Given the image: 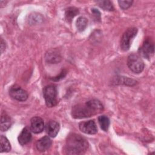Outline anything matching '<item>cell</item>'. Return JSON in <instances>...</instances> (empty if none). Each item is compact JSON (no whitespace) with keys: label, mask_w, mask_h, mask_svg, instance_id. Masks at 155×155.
I'll return each instance as SVG.
<instances>
[{"label":"cell","mask_w":155,"mask_h":155,"mask_svg":"<svg viewBox=\"0 0 155 155\" xmlns=\"http://www.w3.org/2000/svg\"><path fill=\"white\" fill-rule=\"evenodd\" d=\"M104 110L102 104L97 99H91L84 104H77L73 107L71 116L74 119L90 117L101 113Z\"/></svg>","instance_id":"cell-1"},{"label":"cell","mask_w":155,"mask_h":155,"mask_svg":"<svg viewBox=\"0 0 155 155\" xmlns=\"http://www.w3.org/2000/svg\"><path fill=\"white\" fill-rule=\"evenodd\" d=\"M88 148V143L84 137L71 133L67 137L64 153L67 154H80L85 153Z\"/></svg>","instance_id":"cell-2"},{"label":"cell","mask_w":155,"mask_h":155,"mask_svg":"<svg viewBox=\"0 0 155 155\" xmlns=\"http://www.w3.org/2000/svg\"><path fill=\"white\" fill-rule=\"evenodd\" d=\"M43 94L45 104L48 107H53L57 105V88L54 85H48L43 90Z\"/></svg>","instance_id":"cell-3"},{"label":"cell","mask_w":155,"mask_h":155,"mask_svg":"<svg viewBox=\"0 0 155 155\" xmlns=\"http://www.w3.org/2000/svg\"><path fill=\"white\" fill-rule=\"evenodd\" d=\"M137 33V28L136 27H130L124 33L120 39L121 50L125 51L130 49L131 42Z\"/></svg>","instance_id":"cell-4"},{"label":"cell","mask_w":155,"mask_h":155,"mask_svg":"<svg viewBox=\"0 0 155 155\" xmlns=\"http://www.w3.org/2000/svg\"><path fill=\"white\" fill-rule=\"evenodd\" d=\"M127 65L130 70L135 73H141L144 68V62L137 54L132 53L127 58Z\"/></svg>","instance_id":"cell-5"},{"label":"cell","mask_w":155,"mask_h":155,"mask_svg":"<svg viewBox=\"0 0 155 155\" xmlns=\"http://www.w3.org/2000/svg\"><path fill=\"white\" fill-rule=\"evenodd\" d=\"M9 95L11 97L18 101H24L28 98L27 91L17 85H14L10 87Z\"/></svg>","instance_id":"cell-6"},{"label":"cell","mask_w":155,"mask_h":155,"mask_svg":"<svg viewBox=\"0 0 155 155\" xmlns=\"http://www.w3.org/2000/svg\"><path fill=\"white\" fill-rule=\"evenodd\" d=\"M140 54L146 59H150L153 54L154 51V44L150 38H147L143 43L142 46L139 48Z\"/></svg>","instance_id":"cell-7"},{"label":"cell","mask_w":155,"mask_h":155,"mask_svg":"<svg viewBox=\"0 0 155 155\" xmlns=\"http://www.w3.org/2000/svg\"><path fill=\"white\" fill-rule=\"evenodd\" d=\"M79 128L82 132L88 134H94L97 131L96 124L93 120L80 122Z\"/></svg>","instance_id":"cell-8"},{"label":"cell","mask_w":155,"mask_h":155,"mask_svg":"<svg viewBox=\"0 0 155 155\" xmlns=\"http://www.w3.org/2000/svg\"><path fill=\"white\" fill-rule=\"evenodd\" d=\"M44 128V123L42 118L39 117H33L30 120V130L35 133H41Z\"/></svg>","instance_id":"cell-9"},{"label":"cell","mask_w":155,"mask_h":155,"mask_svg":"<svg viewBox=\"0 0 155 155\" xmlns=\"http://www.w3.org/2000/svg\"><path fill=\"white\" fill-rule=\"evenodd\" d=\"M45 60L51 64H56L61 61L62 57L58 50L51 48L48 50L45 53Z\"/></svg>","instance_id":"cell-10"},{"label":"cell","mask_w":155,"mask_h":155,"mask_svg":"<svg viewBox=\"0 0 155 155\" xmlns=\"http://www.w3.org/2000/svg\"><path fill=\"white\" fill-rule=\"evenodd\" d=\"M51 143L52 142L50 138L48 136H45L41 138L36 142V147L39 151L44 152L50 148Z\"/></svg>","instance_id":"cell-11"},{"label":"cell","mask_w":155,"mask_h":155,"mask_svg":"<svg viewBox=\"0 0 155 155\" xmlns=\"http://www.w3.org/2000/svg\"><path fill=\"white\" fill-rule=\"evenodd\" d=\"M30 131V129L29 130L27 127L24 128L21 131L18 137V142L21 145H25L27 144L31 140L32 136Z\"/></svg>","instance_id":"cell-12"},{"label":"cell","mask_w":155,"mask_h":155,"mask_svg":"<svg viewBox=\"0 0 155 155\" xmlns=\"http://www.w3.org/2000/svg\"><path fill=\"white\" fill-rule=\"evenodd\" d=\"M59 130V124L54 120H50L47 124L46 131L48 135L51 137H54L57 136Z\"/></svg>","instance_id":"cell-13"},{"label":"cell","mask_w":155,"mask_h":155,"mask_svg":"<svg viewBox=\"0 0 155 155\" xmlns=\"http://www.w3.org/2000/svg\"><path fill=\"white\" fill-rule=\"evenodd\" d=\"M12 122L10 117L5 112L2 113L1 117V131H5L11 127Z\"/></svg>","instance_id":"cell-14"},{"label":"cell","mask_w":155,"mask_h":155,"mask_svg":"<svg viewBox=\"0 0 155 155\" xmlns=\"http://www.w3.org/2000/svg\"><path fill=\"white\" fill-rule=\"evenodd\" d=\"M79 10L74 7H68L65 10V17L66 20L68 22H71L72 19L76 16L78 14H79Z\"/></svg>","instance_id":"cell-15"},{"label":"cell","mask_w":155,"mask_h":155,"mask_svg":"<svg viewBox=\"0 0 155 155\" xmlns=\"http://www.w3.org/2000/svg\"><path fill=\"white\" fill-rule=\"evenodd\" d=\"M0 146H1V152H8L11 150L10 143L7 139V138L3 135L0 137Z\"/></svg>","instance_id":"cell-16"},{"label":"cell","mask_w":155,"mask_h":155,"mask_svg":"<svg viewBox=\"0 0 155 155\" xmlns=\"http://www.w3.org/2000/svg\"><path fill=\"white\" fill-rule=\"evenodd\" d=\"M98 122L100 125L101 128L104 131H107L110 126V120L109 118L105 116L102 115L98 117Z\"/></svg>","instance_id":"cell-17"},{"label":"cell","mask_w":155,"mask_h":155,"mask_svg":"<svg viewBox=\"0 0 155 155\" xmlns=\"http://www.w3.org/2000/svg\"><path fill=\"white\" fill-rule=\"evenodd\" d=\"M88 21L84 16H80L78 18L76 22V25L79 31H84L87 26Z\"/></svg>","instance_id":"cell-18"},{"label":"cell","mask_w":155,"mask_h":155,"mask_svg":"<svg viewBox=\"0 0 155 155\" xmlns=\"http://www.w3.org/2000/svg\"><path fill=\"white\" fill-rule=\"evenodd\" d=\"M97 4L98 5L104 9V10H107V11H113L114 10V7L113 5L111 3V1H97Z\"/></svg>","instance_id":"cell-19"},{"label":"cell","mask_w":155,"mask_h":155,"mask_svg":"<svg viewBox=\"0 0 155 155\" xmlns=\"http://www.w3.org/2000/svg\"><path fill=\"white\" fill-rule=\"evenodd\" d=\"M118 3L121 8L127 9L131 5L133 1H119Z\"/></svg>","instance_id":"cell-20"},{"label":"cell","mask_w":155,"mask_h":155,"mask_svg":"<svg viewBox=\"0 0 155 155\" xmlns=\"http://www.w3.org/2000/svg\"><path fill=\"white\" fill-rule=\"evenodd\" d=\"M91 12L94 18V19L97 21H101V13L100 12L96 9V8H93L91 9Z\"/></svg>","instance_id":"cell-21"},{"label":"cell","mask_w":155,"mask_h":155,"mask_svg":"<svg viewBox=\"0 0 155 155\" xmlns=\"http://www.w3.org/2000/svg\"><path fill=\"white\" fill-rule=\"evenodd\" d=\"M66 74H67V71H66L65 70H63L60 73V74H59V75H58L57 76H55V77L53 78H51V79L53 80V81H58L62 79V78H64Z\"/></svg>","instance_id":"cell-22"},{"label":"cell","mask_w":155,"mask_h":155,"mask_svg":"<svg viewBox=\"0 0 155 155\" xmlns=\"http://www.w3.org/2000/svg\"><path fill=\"white\" fill-rule=\"evenodd\" d=\"M4 45H5V42H4V41L2 40V39L1 38V53L3 52V51L5 50V46H4Z\"/></svg>","instance_id":"cell-23"}]
</instances>
